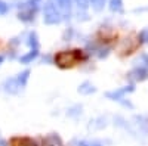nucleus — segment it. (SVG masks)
<instances>
[{
	"label": "nucleus",
	"mask_w": 148,
	"mask_h": 146,
	"mask_svg": "<svg viewBox=\"0 0 148 146\" xmlns=\"http://www.w3.org/2000/svg\"><path fill=\"white\" fill-rule=\"evenodd\" d=\"M86 59H88V56H86L83 50H80V49H70V50L58 52L53 58V62L58 68L70 69L77 65H82Z\"/></svg>",
	"instance_id": "obj_1"
},
{
	"label": "nucleus",
	"mask_w": 148,
	"mask_h": 146,
	"mask_svg": "<svg viewBox=\"0 0 148 146\" xmlns=\"http://www.w3.org/2000/svg\"><path fill=\"white\" fill-rule=\"evenodd\" d=\"M9 145L10 146H39V143L28 136H15L9 140Z\"/></svg>",
	"instance_id": "obj_2"
}]
</instances>
